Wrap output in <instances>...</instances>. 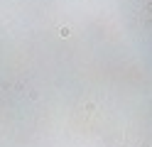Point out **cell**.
I'll return each instance as SVG.
<instances>
[{"label":"cell","mask_w":152,"mask_h":147,"mask_svg":"<svg viewBox=\"0 0 152 147\" xmlns=\"http://www.w3.org/2000/svg\"><path fill=\"white\" fill-rule=\"evenodd\" d=\"M59 34L66 39V37H71V29H69V27H59Z\"/></svg>","instance_id":"1"}]
</instances>
